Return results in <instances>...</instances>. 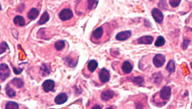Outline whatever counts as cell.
Returning <instances> with one entry per match:
<instances>
[{"label": "cell", "instance_id": "1", "mask_svg": "<svg viewBox=\"0 0 192 109\" xmlns=\"http://www.w3.org/2000/svg\"><path fill=\"white\" fill-rule=\"evenodd\" d=\"M111 31L109 25H103L93 31L91 35V41L95 44L106 42L109 39Z\"/></svg>", "mask_w": 192, "mask_h": 109}, {"label": "cell", "instance_id": "2", "mask_svg": "<svg viewBox=\"0 0 192 109\" xmlns=\"http://www.w3.org/2000/svg\"><path fill=\"white\" fill-rule=\"evenodd\" d=\"M1 78L2 81H5L10 76L11 71L8 65L6 64L2 63L0 66Z\"/></svg>", "mask_w": 192, "mask_h": 109}, {"label": "cell", "instance_id": "3", "mask_svg": "<svg viewBox=\"0 0 192 109\" xmlns=\"http://www.w3.org/2000/svg\"><path fill=\"white\" fill-rule=\"evenodd\" d=\"M160 96L164 100H169L171 96V88L168 86L162 87L160 91Z\"/></svg>", "mask_w": 192, "mask_h": 109}, {"label": "cell", "instance_id": "4", "mask_svg": "<svg viewBox=\"0 0 192 109\" xmlns=\"http://www.w3.org/2000/svg\"><path fill=\"white\" fill-rule=\"evenodd\" d=\"M165 62V56L161 54L155 55L153 59L154 65L157 68H160L163 66Z\"/></svg>", "mask_w": 192, "mask_h": 109}, {"label": "cell", "instance_id": "5", "mask_svg": "<svg viewBox=\"0 0 192 109\" xmlns=\"http://www.w3.org/2000/svg\"><path fill=\"white\" fill-rule=\"evenodd\" d=\"M99 78L100 80L103 84L108 82L110 79L109 71L106 68H103L99 73Z\"/></svg>", "mask_w": 192, "mask_h": 109}, {"label": "cell", "instance_id": "6", "mask_svg": "<svg viewBox=\"0 0 192 109\" xmlns=\"http://www.w3.org/2000/svg\"><path fill=\"white\" fill-rule=\"evenodd\" d=\"M73 16V12L69 9H62L59 14V18L62 21H66L71 19Z\"/></svg>", "mask_w": 192, "mask_h": 109}, {"label": "cell", "instance_id": "7", "mask_svg": "<svg viewBox=\"0 0 192 109\" xmlns=\"http://www.w3.org/2000/svg\"><path fill=\"white\" fill-rule=\"evenodd\" d=\"M152 15L157 23L162 24L163 21L164 15L160 10L157 8H154L152 11Z\"/></svg>", "mask_w": 192, "mask_h": 109}, {"label": "cell", "instance_id": "8", "mask_svg": "<svg viewBox=\"0 0 192 109\" xmlns=\"http://www.w3.org/2000/svg\"><path fill=\"white\" fill-rule=\"evenodd\" d=\"M55 84L54 81L52 80H47L43 83L42 86L43 89L45 92H49L50 91H53L54 90Z\"/></svg>", "mask_w": 192, "mask_h": 109}, {"label": "cell", "instance_id": "9", "mask_svg": "<svg viewBox=\"0 0 192 109\" xmlns=\"http://www.w3.org/2000/svg\"><path fill=\"white\" fill-rule=\"evenodd\" d=\"M131 36L130 31H126L118 33L116 36V39L119 41H123L127 40Z\"/></svg>", "mask_w": 192, "mask_h": 109}, {"label": "cell", "instance_id": "10", "mask_svg": "<svg viewBox=\"0 0 192 109\" xmlns=\"http://www.w3.org/2000/svg\"><path fill=\"white\" fill-rule=\"evenodd\" d=\"M68 100V97L66 93H61L57 96L55 98V102L58 105H62L66 102Z\"/></svg>", "mask_w": 192, "mask_h": 109}, {"label": "cell", "instance_id": "11", "mask_svg": "<svg viewBox=\"0 0 192 109\" xmlns=\"http://www.w3.org/2000/svg\"><path fill=\"white\" fill-rule=\"evenodd\" d=\"M139 44H151L154 41V37L152 36H143L137 40Z\"/></svg>", "mask_w": 192, "mask_h": 109}, {"label": "cell", "instance_id": "12", "mask_svg": "<svg viewBox=\"0 0 192 109\" xmlns=\"http://www.w3.org/2000/svg\"><path fill=\"white\" fill-rule=\"evenodd\" d=\"M133 65L129 61H125L121 66V69L123 73L129 74L133 70Z\"/></svg>", "mask_w": 192, "mask_h": 109}, {"label": "cell", "instance_id": "13", "mask_svg": "<svg viewBox=\"0 0 192 109\" xmlns=\"http://www.w3.org/2000/svg\"><path fill=\"white\" fill-rule=\"evenodd\" d=\"M114 92L111 89H107L103 92L101 95L102 100L104 101H108L113 98Z\"/></svg>", "mask_w": 192, "mask_h": 109}, {"label": "cell", "instance_id": "14", "mask_svg": "<svg viewBox=\"0 0 192 109\" xmlns=\"http://www.w3.org/2000/svg\"><path fill=\"white\" fill-rule=\"evenodd\" d=\"M98 62L95 60H90L87 65V68L88 70L91 73L94 72L98 68Z\"/></svg>", "mask_w": 192, "mask_h": 109}, {"label": "cell", "instance_id": "15", "mask_svg": "<svg viewBox=\"0 0 192 109\" xmlns=\"http://www.w3.org/2000/svg\"><path fill=\"white\" fill-rule=\"evenodd\" d=\"M51 68L50 66H48L46 64H43L40 68V71L43 76H47L50 73Z\"/></svg>", "mask_w": 192, "mask_h": 109}, {"label": "cell", "instance_id": "16", "mask_svg": "<svg viewBox=\"0 0 192 109\" xmlns=\"http://www.w3.org/2000/svg\"><path fill=\"white\" fill-rule=\"evenodd\" d=\"M39 11L36 8H33L30 10L27 14V17L30 19L35 20L38 17Z\"/></svg>", "mask_w": 192, "mask_h": 109}, {"label": "cell", "instance_id": "17", "mask_svg": "<svg viewBox=\"0 0 192 109\" xmlns=\"http://www.w3.org/2000/svg\"><path fill=\"white\" fill-rule=\"evenodd\" d=\"M14 22L16 25L23 27L25 25V20L21 16H17L14 18Z\"/></svg>", "mask_w": 192, "mask_h": 109}, {"label": "cell", "instance_id": "18", "mask_svg": "<svg viewBox=\"0 0 192 109\" xmlns=\"http://www.w3.org/2000/svg\"><path fill=\"white\" fill-rule=\"evenodd\" d=\"M166 69L170 74L174 73L175 71V64L174 61L171 59L167 64Z\"/></svg>", "mask_w": 192, "mask_h": 109}, {"label": "cell", "instance_id": "19", "mask_svg": "<svg viewBox=\"0 0 192 109\" xmlns=\"http://www.w3.org/2000/svg\"><path fill=\"white\" fill-rule=\"evenodd\" d=\"M49 19H50V16H49V14H48L47 12L45 11L41 17L40 20H39L38 24L40 25L44 24L49 21Z\"/></svg>", "mask_w": 192, "mask_h": 109}, {"label": "cell", "instance_id": "20", "mask_svg": "<svg viewBox=\"0 0 192 109\" xmlns=\"http://www.w3.org/2000/svg\"><path fill=\"white\" fill-rule=\"evenodd\" d=\"M5 90L7 95L10 98H12L16 96V91L13 89L11 88L8 84L7 85V86L6 87Z\"/></svg>", "mask_w": 192, "mask_h": 109}, {"label": "cell", "instance_id": "21", "mask_svg": "<svg viewBox=\"0 0 192 109\" xmlns=\"http://www.w3.org/2000/svg\"><path fill=\"white\" fill-rule=\"evenodd\" d=\"M13 85L16 88H22L24 85V82L20 78H15L11 81Z\"/></svg>", "mask_w": 192, "mask_h": 109}, {"label": "cell", "instance_id": "22", "mask_svg": "<svg viewBox=\"0 0 192 109\" xmlns=\"http://www.w3.org/2000/svg\"><path fill=\"white\" fill-rule=\"evenodd\" d=\"M66 63L70 67L74 68L77 65L78 60L73 58L67 57L66 59Z\"/></svg>", "mask_w": 192, "mask_h": 109}, {"label": "cell", "instance_id": "23", "mask_svg": "<svg viewBox=\"0 0 192 109\" xmlns=\"http://www.w3.org/2000/svg\"><path fill=\"white\" fill-rule=\"evenodd\" d=\"M165 43V40L162 36H159L157 39L155 43V46L157 47L163 46Z\"/></svg>", "mask_w": 192, "mask_h": 109}, {"label": "cell", "instance_id": "24", "mask_svg": "<svg viewBox=\"0 0 192 109\" xmlns=\"http://www.w3.org/2000/svg\"><path fill=\"white\" fill-rule=\"evenodd\" d=\"M65 42L64 41L59 40L56 41L55 44V49L58 51L62 50L65 47Z\"/></svg>", "mask_w": 192, "mask_h": 109}, {"label": "cell", "instance_id": "25", "mask_svg": "<svg viewBox=\"0 0 192 109\" xmlns=\"http://www.w3.org/2000/svg\"><path fill=\"white\" fill-rule=\"evenodd\" d=\"M19 105L17 103L13 101H9L6 104L5 108L7 109H18Z\"/></svg>", "mask_w": 192, "mask_h": 109}, {"label": "cell", "instance_id": "26", "mask_svg": "<svg viewBox=\"0 0 192 109\" xmlns=\"http://www.w3.org/2000/svg\"><path fill=\"white\" fill-rule=\"evenodd\" d=\"M98 4L97 0H88V7L89 9L92 10L97 7Z\"/></svg>", "mask_w": 192, "mask_h": 109}, {"label": "cell", "instance_id": "27", "mask_svg": "<svg viewBox=\"0 0 192 109\" xmlns=\"http://www.w3.org/2000/svg\"><path fill=\"white\" fill-rule=\"evenodd\" d=\"M7 49H9V47L6 42L5 41L2 42L1 43V47H0V53L1 54H2L3 53L5 52Z\"/></svg>", "mask_w": 192, "mask_h": 109}, {"label": "cell", "instance_id": "28", "mask_svg": "<svg viewBox=\"0 0 192 109\" xmlns=\"http://www.w3.org/2000/svg\"><path fill=\"white\" fill-rule=\"evenodd\" d=\"M181 1V0H169V3L173 8H175L179 5Z\"/></svg>", "mask_w": 192, "mask_h": 109}, {"label": "cell", "instance_id": "29", "mask_svg": "<svg viewBox=\"0 0 192 109\" xmlns=\"http://www.w3.org/2000/svg\"><path fill=\"white\" fill-rule=\"evenodd\" d=\"M190 42V40L188 39H184L182 44V47L183 50H186V49H187Z\"/></svg>", "mask_w": 192, "mask_h": 109}, {"label": "cell", "instance_id": "30", "mask_svg": "<svg viewBox=\"0 0 192 109\" xmlns=\"http://www.w3.org/2000/svg\"><path fill=\"white\" fill-rule=\"evenodd\" d=\"M13 68L14 73L16 74L17 75L21 74L23 70V69H22L21 68H19L18 69H17L16 68L13 67Z\"/></svg>", "mask_w": 192, "mask_h": 109}, {"label": "cell", "instance_id": "31", "mask_svg": "<svg viewBox=\"0 0 192 109\" xmlns=\"http://www.w3.org/2000/svg\"><path fill=\"white\" fill-rule=\"evenodd\" d=\"M134 81L135 83L140 84L143 82V79L140 77H139L135 79Z\"/></svg>", "mask_w": 192, "mask_h": 109}, {"label": "cell", "instance_id": "32", "mask_svg": "<svg viewBox=\"0 0 192 109\" xmlns=\"http://www.w3.org/2000/svg\"><path fill=\"white\" fill-rule=\"evenodd\" d=\"M93 109H101V108L100 106L98 105H95L94 107L92 108Z\"/></svg>", "mask_w": 192, "mask_h": 109}, {"label": "cell", "instance_id": "33", "mask_svg": "<svg viewBox=\"0 0 192 109\" xmlns=\"http://www.w3.org/2000/svg\"><path fill=\"white\" fill-rule=\"evenodd\" d=\"M190 66H191V68L192 69V62L190 63Z\"/></svg>", "mask_w": 192, "mask_h": 109}]
</instances>
